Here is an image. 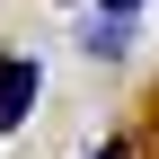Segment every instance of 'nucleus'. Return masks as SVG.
I'll return each mask as SVG.
<instances>
[{
  "mask_svg": "<svg viewBox=\"0 0 159 159\" xmlns=\"http://www.w3.org/2000/svg\"><path fill=\"white\" fill-rule=\"evenodd\" d=\"M80 44H89V62H115V53L133 44V18H124V9H97V27L80 35Z\"/></svg>",
  "mask_w": 159,
  "mask_h": 159,
  "instance_id": "nucleus-1",
  "label": "nucleus"
},
{
  "mask_svg": "<svg viewBox=\"0 0 159 159\" xmlns=\"http://www.w3.org/2000/svg\"><path fill=\"white\" fill-rule=\"evenodd\" d=\"M35 89H44V71H35L27 53H0V97H27L35 106Z\"/></svg>",
  "mask_w": 159,
  "mask_h": 159,
  "instance_id": "nucleus-2",
  "label": "nucleus"
},
{
  "mask_svg": "<svg viewBox=\"0 0 159 159\" xmlns=\"http://www.w3.org/2000/svg\"><path fill=\"white\" fill-rule=\"evenodd\" d=\"M27 124V97H0V133H18Z\"/></svg>",
  "mask_w": 159,
  "mask_h": 159,
  "instance_id": "nucleus-3",
  "label": "nucleus"
},
{
  "mask_svg": "<svg viewBox=\"0 0 159 159\" xmlns=\"http://www.w3.org/2000/svg\"><path fill=\"white\" fill-rule=\"evenodd\" d=\"M89 159H133V142H97V150H89Z\"/></svg>",
  "mask_w": 159,
  "mask_h": 159,
  "instance_id": "nucleus-4",
  "label": "nucleus"
},
{
  "mask_svg": "<svg viewBox=\"0 0 159 159\" xmlns=\"http://www.w3.org/2000/svg\"><path fill=\"white\" fill-rule=\"evenodd\" d=\"M97 9H124V18H133V9H142V0H97Z\"/></svg>",
  "mask_w": 159,
  "mask_h": 159,
  "instance_id": "nucleus-5",
  "label": "nucleus"
}]
</instances>
